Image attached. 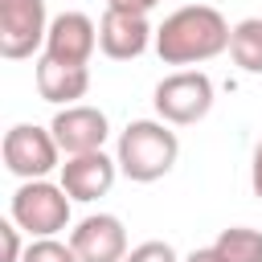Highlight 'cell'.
<instances>
[{
  "label": "cell",
  "instance_id": "obj_8",
  "mask_svg": "<svg viewBox=\"0 0 262 262\" xmlns=\"http://www.w3.org/2000/svg\"><path fill=\"white\" fill-rule=\"evenodd\" d=\"M70 246L78 262H123L127 250V229L115 213H90L70 229Z\"/></svg>",
  "mask_w": 262,
  "mask_h": 262
},
{
  "label": "cell",
  "instance_id": "obj_9",
  "mask_svg": "<svg viewBox=\"0 0 262 262\" xmlns=\"http://www.w3.org/2000/svg\"><path fill=\"white\" fill-rule=\"evenodd\" d=\"M147 45H156V29L147 25V16L139 12H119L106 8L98 20V49L111 61H135L147 53Z\"/></svg>",
  "mask_w": 262,
  "mask_h": 262
},
{
  "label": "cell",
  "instance_id": "obj_18",
  "mask_svg": "<svg viewBox=\"0 0 262 262\" xmlns=\"http://www.w3.org/2000/svg\"><path fill=\"white\" fill-rule=\"evenodd\" d=\"M156 4H160V0H106V8H119V12H139V16H147Z\"/></svg>",
  "mask_w": 262,
  "mask_h": 262
},
{
  "label": "cell",
  "instance_id": "obj_17",
  "mask_svg": "<svg viewBox=\"0 0 262 262\" xmlns=\"http://www.w3.org/2000/svg\"><path fill=\"white\" fill-rule=\"evenodd\" d=\"M0 242H4V258L0 262H20L25 258V246H20V225L8 217V221H0Z\"/></svg>",
  "mask_w": 262,
  "mask_h": 262
},
{
  "label": "cell",
  "instance_id": "obj_11",
  "mask_svg": "<svg viewBox=\"0 0 262 262\" xmlns=\"http://www.w3.org/2000/svg\"><path fill=\"white\" fill-rule=\"evenodd\" d=\"M115 176H119V160H115V156H106V151H86V156H66L57 184L70 192V201L90 205V201H98V196L111 192Z\"/></svg>",
  "mask_w": 262,
  "mask_h": 262
},
{
  "label": "cell",
  "instance_id": "obj_15",
  "mask_svg": "<svg viewBox=\"0 0 262 262\" xmlns=\"http://www.w3.org/2000/svg\"><path fill=\"white\" fill-rule=\"evenodd\" d=\"M20 262H78V258H74V246H70V242H57V237H29Z\"/></svg>",
  "mask_w": 262,
  "mask_h": 262
},
{
  "label": "cell",
  "instance_id": "obj_12",
  "mask_svg": "<svg viewBox=\"0 0 262 262\" xmlns=\"http://www.w3.org/2000/svg\"><path fill=\"white\" fill-rule=\"evenodd\" d=\"M37 94L53 106H78V98H86L90 90V70L86 66H66V61H53V57H37Z\"/></svg>",
  "mask_w": 262,
  "mask_h": 262
},
{
  "label": "cell",
  "instance_id": "obj_19",
  "mask_svg": "<svg viewBox=\"0 0 262 262\" xmlns=\"http://www.w3.org/2000/svg\"><path fill=\"white\" fill-rule=\"evenodd\" d=\"M250 188H254V196L262 201V139H258V147H254V160H250Z\"/></svg>",
  "mask_w": 262,
  "mask_h": 262
},
{
  "label": "cell",
  "instance_id": "obj_3",
  "mask_svg": "<svg viewBox=\"0 0 262 262\" xmlns=\"http://www.w3.org/2000/svg\"><path fill=\"white\" fill-rule=\"evenodd\" d=\"M70 192L53 180H20L12 201H8V217L29 233V237H57L70 225Z\"/></svg>",
  "mask_w": 262,
  "mask_h": 262
},
{
  "label": "cell",
  "instance_id": "obj_14",
  "mask_svg": "<svg viewBox=\"0 0 262 262\" xmlns=\"http://www.w3.org/2000/svg\"><path fill=\"white\" fill-rule=\"evenodd\" d=\"M217 258L221 262H262V229H250V225H229L217 233L213 242Z\"/></svg>",
  "mask_w": 262,
  "mask_h": 262
},
{
  "label": "cell",
  "instance_id": "obj_1",
  "mask_svg": "<svg viewBox=\"0 0 262 262\" xmlns=\"http://www.w3.org/2000/svg\"><path fill=\"white\" fill-rule=\"evenodd\" d=\"M233 25L213 4H184L156 29V53L164 66H201L229 49Z\"/></svg>",
  "mask_w": 262,
  "mask_h": 262
},
{
  "label": "cell",
  "instance_id": "obj_2",
  "mask_svg": "<svg viewBox=\"0 0 262 262\" xmlns=\"http://www.w3.org/2000/svg\"><path fill=\"white\" fill-rule=\"evenodd\" d=\"M176 156H180V139L164 119H131L119 131V143H115L119 172L135 184L164 180L176 168Z\"/></svg>",
  "mask_w": 262,
  "mask_h": 262
},
{
  "label": "cell",
  "instance_id": "obj_7",
  "mask_svg": "<svg viewBox=\"0 0 262 262\" xmlns=\"http://www.w3.org/2000/svg\"><path fill=\"white\" fill-rule=\"evenodd\" d=\"M61 156H86V151H102L106 135H111V123L98 106L90 102H78V106H61L49 123Z\"/></svg>",
  "mask_w": 262,
  "mask_h": 262
},
{
  "label": "cell",
  "instance_id": "obj_13",
  "mask_svg": "<svg viewBox=\"0 0 262 262\" xmlns=\"http://www.w3.org/2000/svg\"><path fill=\"white\" fill-rule=\"evenodd\" d=\"M229 57L246 74H262V16H246L229 33Z\"/></svg>",
  "mask_w": 262,
  "mask_h": 262
},
{
  "label": "cell",
  "instance_id": "obj_5",
  "mask_svg": "<svg viewBox=\"0 0 262 262\" xmlns=\"http://www.w3.org/2000/svg\"><path fill=\"white\" fill-rule=\"evenodd\" d=\"M4 168L16 176V180H45L53 168H61V147L53 139L49 127H37V123H16L4 131Z\"/></svg>",
  "mask_w": 262,
  "mask_h": 262
},
{
  "label": "cell",
  "instance_id": "obj_10",
  "mask_svg": "<svg viewBox=\"0 0 262 262\" xmlns=\"http://www.w3.org/2000/svg\"><path fill=\"white\" fill-rule=\"evenodd\" d=\"M94 49H98V25L86 12H57L49 20L45 57L66 61V66H90Z\"/></svg>",
  "mask_w": 262,
  "mask_h": 262
},
{
  "label": "cell",
  "instance_id": "obj_20",
  "mask_svg": "<svg viewBox=\"0 0 262 262\" xmlns=\"http://www.w3.org/2000/svg\"><path fill=\"white\" fill-rule=\"evenodd\" d=\"M184 262H221V258H217V250H213V246H201V250H192Z\"/></svg>",
  "mask_w": 262,
  "mask_h": 262
},
{
  "label": "cell",
  "instance_id": "obj_4",
  "mask_svg": "<svg viewBox=\"0 0 262 262\" xmlns=\"http://www.w3.org/2000/svg\"><path fill=\"white\" fill-rule=\"evenodd\" d=\"M151 106L168 127H192L213 111V78L205 70H176L156 86Z\"/></svg>",
  "mask_w": 262,
  "mask_h": 262
},
{
  "label": "cell",
  "instance_id": "obj_16",
  "mask_svg": "<svg viewBox=\"0 0 262 262\" xmlns=\"http://www.w3.org/2000/svg\"><path fill=\"white\" fill-rule=\"evenodd\" d=\"M123 262H180V258H176V250H172L168 242H156V237H151V242H139Z\"/></svg>",
  "mask_w": 262,
  "mask_h": 262
},
{
  "label": "cell",
  "instance_id": "obj_6",
  "mask_svg": "<svg viewBox=\"0 0 262 262\" xmlns=\"http://www.w3.org/2000/svg\"><path fill=\"white\" fill-rule=\"evenodd\" d=\"M49 37V12L45 0H0V53L8 61L33 57L45 49Z\"/></svg>",
  "mask_w": 262,
  "mask_h": 262
}]
</instances>
